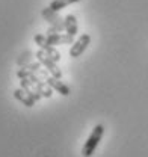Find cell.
<instances>
[{
    "label": "cell",
    "instance_id": "cell-3",
    "mask_svg": "<svg viewBox=\"0 0 148 157\" xmlns=\"http://www.w3.org/2000/svg\"><path fill=\"white\" fill-rule=\"evenodd\" d=\"M91 44V36L88 33H83L82 36H79L77 41H74L71 48H70V56L71 58H79L82 56V53H85V50L88 48V45Z\"/></svg>",
    "mask_w": 148,
    "mask_h": 157
},
{
    "label": "cell",
    "instance_id": "cell-7",
    "mask_svg": "<svg viewBox=\"0 0 148 157\" xmlns=\"http://www.w3.org/2000/svg\"><path fill=\"white\" fill-rule=\"evenodd\" d=\"M14 97L17 98L18 101H21L24 106H27V107H33V106H35V103H37V100L32 97L27 91H24L23 88H18V89H15V91H14Z\"/></svg>",
    "mask_w": 148,
    "mask_h": 157
},
{
    "label": "cell",
    "instance_id": "cell-6",
    "mask_svg": "<svg viewBox=\"0 0 148 157\" xmlns=\"http://www.w3.org/2000/svg\"><path fill=\"white\" fill-rule=\"evenodd\" d=\"M47 41H49L50 45L55 47V45H60V44H73L74 36L73 35H68V33H65V35H60V33H49Z\"/></svg>",
    "mask_w": 148,
    "mask_h": 157
},
{
    "label": "cell",
    "instance_id": "cell-4",
    "mask_svg": "<svg viewBox=\"0 0 148 157\" xmlns=\"http://www.w3.org/2000/svg\"><path fill=\"white\" fill-rule=\"evenodd\" d=\"M35 42H37L38 45L41 47V50H44L50 58L53 59L55 62H59V59H60V55H59V52H56L55 48H53V45H50L49 44V41H47V38L44 36V35H37L35 36Z\"/></svg>",
    "mask_w": 148,
    "mask_h": 157
},
{
    "label": "cell",
    "instance_id": "cell-2",
    "mask_svg": "<svg viewBox=\"0 0 148 157\" xmlns=\"http://www.w3.org/2000/svg\"><path fill=\"white\" fill-rule=\"evenodd\" d=\"M37 58H38V60H39V62H41V63H42V65L47 68V71H49V73H52V76H53V77H56V78L62 77L60 70L56 67V62L50 58V56H49V55H47L44 50H39V52H38Z\"/></svg>",
    "mask_w": 148,
    "mask_h": 157
},
{
    "label": "cell",
    "instance_id": "cell-1",
    "mask_svg": "<svg viewBox=\"0 0 148 157\" xmlns=\"http://www.w3.org/2000/svg\"><path fill=\"white\" fill-rule=\"evenodd\" d=\"M103 135H104V125L103 124H97L92 128L91 135L88 136V139L85 140V145L82 148V156L83 157H91L95 153L100 140L103 139Z\"/></svg>",
    "mask_w": 148,
    "mask_h": 157
},
{
    "label": "cell",
    "instance_id": "cell-9",
    "mask_svg": "<svg viewBox=\"0 0 148 157\" xmlns=\"http://www.w3.org/2000/svg\"><path fill=\"white\" fill-rule=\"evenodd\" d=\"M76 2H79V0H53V2L50 3V8L57 12V11L67 8L68 5H73V3H76Z\"/></svg>",
    "mask_w": 148,
    "mask_h": 157
},
{
    "label": "cell",
    "instance_id": "cell-5",
    "mask_svg": "<svg viewBox=\"0 0 148 157\" xmlns=\"http://www.w3.org/2000/svg\"><path fill=\"white\" fill-rule=\"evenodd\" d=\"M47 85L53 89V91H57L60 95H64V97H68L70 95V88L64 83V82H60V78H56V77H47Z\"/></svg>",
    "mask_w": 148,
    "mask_h": 157
},
{
    "label": "cell",
    "instance_id": "cell-8",
    "mask_svg": "<svg viewBox=\"0 0 148 157\" xmlns=\"http://www.w3.org/2000/svg\"><path fill=\"white\" fill-rule=\"evenodd\" d=\"M65 32L68 35H73V36H76L79 32V24H77V20L73 14H68L65 17Z\"/></svg>",
    "mask_w": 148,
    "mask_h": 157
}]
</instances>
